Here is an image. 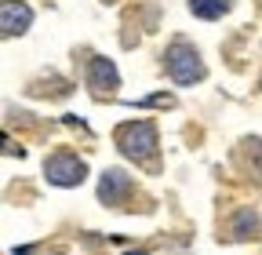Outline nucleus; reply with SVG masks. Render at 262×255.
Here are the masks:
<instances>
[{
    "label": "nucleus",
    "mask_w": 262,
    "mask_h": 255,
    "mask_svg": "<svg viewBox=\"0 0 262 255\" xmlns=\"http://www.w3.org/2000/svg\"><path fill=\"white\" fill-rule=\"evenodd\" d=\"M248 146H251V153H255V157H258V161H262V142L255 139V142H248Z\"/></svg>",
    "instance_id": "9"
},
{
    "label": "nucleus",
    "mask_w": 262,
    "mask_h": 255,
    "mask_svg": "<svg viewBox=\"0 0 262 255\" xmlns=\"http://www.w3.org/2000/svg\"><path fill=\"white\" fill-rule=\"evenodd\" d=\"M127 189H131V179H127L120 168H110V172L102 175V182H98V197H102L106 204H120Z\"/></svg>",
    "instance_id": "6"
},
{
    "label": "nucleus",
    "mask_w": 262,
    "mask_h": 255,
    "mask_svg": "<svg viewBox=\"0 0 262 255\" xmlns=\"http://www.w3.org/2000/svg\"><path fill=\"white\" fill-rule=\"evenodd\" d=\"M189 11L196 18H219L229 11V0H189Z\"/></svg>",
    "instance_id": "7"
},
{
    "label": "nucleus",
    "mask_w": 262,
    "mask_h": 255,
    "mask_svg": "<svg viewBox=\"0 0 262 255\" xmlns=\"http://www.w3.org/2000/svg\"><path fill=\"white\" fill-rule=\"evenodd\" d=\"M248 230H255V215L251 211H241L237 226H233V237H248Z\"/></svg>",
    "instance_id": "8"
},
{
    "label": "nucleus",
    "mask_w": 262,
    "mask_h": 255,
    "mask_svg": "<svg viewBox=\"0 0 262 255\" xmlns=\"http://www.w3.org/2000/svg\"><path fill=\"white\" fill-rule=\"evenodd\" d=\"M117 146L131 161H149L157 153V128L149 120H131L117 128Z\"/></svg>",
    "instance_id": "1"
},
{
    "label": "nucleus",
    "mask_w": 262,
    "mask_h": 255,
    "mask_svg": "<svg viewBox=\"0 0 262 255\" xmlns=\"http://www.w3.org/2000/svg\"><path fill=\"white\" fill-rule=\"evenodd\" d=\"M168 73H171V80L175 84H196V80H204V62H201V55H196L189 44H171L168 48Z\"/></svg>",
    "instance_id": "2"
},
{
    "label": "nucleus",
    "mask_w": 262,
    "mask_h": 255,
    "mask_svg": "<svg viewBox=\"0 0 262 255\" xmlns=\"http://www.w3.org/2000/svg\"><path fill=\"white\" fill-rule=\"evenodd\" d=\"M29 22H33V11L22 4V0H4V4H0V26H4V37L26 33Z\"/></svg>",
    "instance_id": "5"
},
{
    "label": "nucleus",
    "mask_w": 262,
    "mask_h": 255,
    "mask_svg": "<svg viewBox=\"0 0 262 255\" xmlns=\"http://www.w3.org/2000/svg\"><path fill=\"white\" fill-rule=\"evenodd\" d=\"M120 84V73H117V66L110 58H91L88 62V88L95 91V95H102V91H113Z\"/></svg>",
    "instance_id": "4"
},
{
    "label": "nucleus",
    "mask_w": 262,
    "mask_h": 255,
    "mask_svg": "<svg viewBox=\"0 0 262 255\" xmlns=\"http://www.w3.org/2000/svg\"><path fill=\"white\" fill-rule=\"evenodd\" d=\"M44 175L55 186H80L84 175H88V168H84V161H77V157L58 153V157H51V161L44 164Z\"/></svg>",
    "instance_id": "3"
}]
</instances>
